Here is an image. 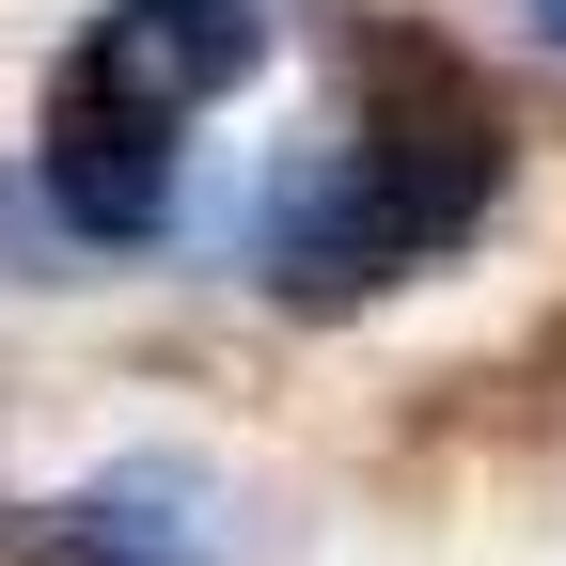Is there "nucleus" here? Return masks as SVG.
<instances>
[{
  "instance_id": "obj_1",
  "label": "nucleus",
  "mask_w": 566,
  "mask_h": 566,
  "mask_svg": "<svg viewBox=\"0 0 566 566\" xmlns=\"http://www.w3.org/2000/svg\"><path fill=\"white\" fill-rule=\"evenodd\" d=\"M488 174H504V126H488L441 63H378V111L331 142V158H300L268 189V283L283 300H363V283H394V268H424L472 205H488Z\"/></svg>"
},
{
  "instance_id": "obj_2",
  "label": "nucleus",
  "mask_w": 566,
  "mask_h": 566,
  "mask_svg": "<svg viewBox=\"0 0 566 566\" xmlns=\"http://www.w3.org/2000/svg\"><path fill=\"white\" fill-rule=\"evenodd\" d=\"M252 48H268V17H252V0H111V17H95V48H80V80H111L126 111L189 126L205 95H237V80H252Z\"/></svg>"
},
{
  "instance_id": "obj_3",
  "label": "nucleus",
  "mask_w": 566,
  "mask_h": 566,
  "mask_svg": "<svg viewBox=\"0 0 566 566\" xmlns=\"http://www.w3.org/2000/svg\"><path fill=\"white\" fill-rule=\"evenodd\" d=\"M48 189H63L80 237H158V205H174V126L63 63V95H48Z\"/></svg>"
},
{
  "instance_id": "obj_4",
  "label": "nucleus",
  "mask_w": 566,
  "mask_h": 566,
  "mask_svg": "<svg viewBox=\"0 0 566 566\" xmlns=\"http://www.w3.org/2000/svg\"><path fill=\"white\" fill-rule=\"evenodd\" d=\"M535 32H566V0H535Z\"/></svg>"
}]
</instances>
